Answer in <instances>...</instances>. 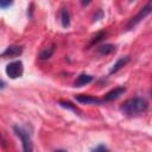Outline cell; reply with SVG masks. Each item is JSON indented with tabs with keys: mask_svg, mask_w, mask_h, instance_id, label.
Returning a JSON list of instances; mask_svg holds the SVG:
<instances>
[{
	"mask_svg": "<svg viewBox=\"0 0 152 152\" xmlns=\"http://www.w3.org/2000/svg\"><path fill=\"white\" fill-rule=\"evenodd\" d=\"M147 108V102L141 99V97H133L127 100L122 106H121V112L125 115L132 116V115H138L142 112H145Z\"/></svg>",
	"mask_w": 152,
	"mask_h": 152,
	"instance_id": "obj_1",
	"label": "cell"
},
{
	"mask_svg": "<svg viewBox=\"0 0 152 152\" xmlns=\"http://www.w3.org/2000/svg\"><path fill=\"white\" fill-rule=\"evenodd\" d=\"M152 12V1H148L129 21H128V24H127V26H126V28L127 30H132V28H134L141 20H144L150 13Z\"/></svg>",
	"mask_w": 152,
	"mask_h": 152,
	"instance_id": "obj_2",
	"label": "cell"
},
{
	"mask_svg": "<svg viewBox=\"0 0 152 152\" xmlns=\"http://www.w3.org/2000/svg\"><path fill=\"white\" fill-rule=\"evenodd\" d=\"M14 132H15V134L20 138V140H21L24 152H33L32 140H31V137H30V134L27 133V131L24 129L23 127L14 126Z\"/></svg>",
	"mask_w": 152,
	"mask_h": 152,
	"instance_id": "obj_3",
	"label": "cell"
},
{
	"mask_svg": "<svg viewBox=\"0 0 152 152\" xmlns=\"http://www.w3.org/2000/svg\"><path fill=\"white\" fill-rule=\"evenodd\" d=\"M23 72H24V66H23L21 61H14V62H11L6 65V74L12 80L21 77Z\"/></svg>",
	"mask_w": 152,
	"mask_h": 152,
	"instance_id": "obj_4",
	"label": "cell"
},
{
	"mask_svg": "<svg viewBox=\"0 0 152 152\" xmlns=\"http://www.w3.org/2000/svg\"><path fill=\"white\" fill-rule=\"evenodd\" d=\"M23 52V48L21 46H18V45H11L8 46L2 53L1 56L4 58H13V57H18L19 55H21Z\"/></svg>",
	"mask_w": 152,
	"mask_h": 152,
	"instance_id": "obj_5",
	"label": "cell"
},
{
	"mask_svg": "<svg viewBox=\"0 0 152 152\" xmlns=\"http://www.w3.org/2000/svg\"><path fill=\"white\" fill-rule=\"evenodd\" d=\"M76 101L81 102V103H86V104H100L102 102L101 99L99 97H95V96H91V95H76L75 96Z\"/></svg>",
	"mask_w": 152,
	"mask_h": 152,
	"instance_id": "obj_6",
	"label": "cell"
},
{
	"mask_svg": "<svg viewBox=\"0 0 152 152\" xmlns=\"http://www.w3.org/2000/svg\"><path fill=\"white\" fill-rule=\"evenodd\" d=\"M126 91V89L124 87H118V88H114L112 89L110 91H108L106 95H104V101H113V100H116L119 99L121 95H124V93Z\"/></svg>",
	"mask_w": 152,
	"mask_h": 152,
	"instance_id": "obj_7",
	"label": "cell"
},
{
	"mask_svg": "<svg viewBox=\"0 0 152 152\" xmlns=\"http://www.w3.org/2000/svg\"><path fill=\"white\" fill-rule=\"evenodd\" d=\"M128 62H129V58H128V57H121V58H119V59L113 64V66L110 68L109 74H115V72H118V71H119L120 69H122Z\"/></svg>",
	"mask_w": 152,
	"mask_h": 152,
	"instance_id": "obj_8",
	"label": "cell"
},
{
	"mask_svg": "<svg viewBox=\"0 0 152 152\" xmlns=\"http://www.w3.org/2000/svg\"><path fill=\"white\" fill-rule=\"evenodd\" d=\"M93 80H94V77H93L91 75L82 74V75H80V76L76 78V81H75V87H83V86L90 83Z\"/></svg>",
	"mask_w": 152,
	"mask_h": 152,
	"instance_id": "obj_9",
	"label": "cell"
},
{
	"mask_svg": "<svg viewBox=\"0 0 152 152\" xmlns=\"http://www.w3.org/2000/svg\"><path fill=\"white\" fill-rule=\"evenodd\" d=\"M114 51H115V46L112 45V44H104V45H100V46L97 48V52H99L100 55H103V56L110 55V53H113Z\"/></svg>",
	"mask_w": 152,
	"mask_h": 152,
	"instance_id": "obj_10",
	"label": "cell"
},
{
	"mask_svg": "<svg viewBox=\"0 0 152 152\" xmlns=\"http://www.w3.org/2000/svg\"><path fill=\"white\" fill-rule=\"evenodd\" d=\"M61 20H62L63 27H68L70 25V14H69V11L66 8L62 10V12H61Z\"/></svg>",
	"mask_w": 152,
	"mask_h": 152,
	"instance_id": "obj_11",
	"label": "cell"
},
{
	"mask_svg": "<svg viewBox=\"0 0 152 152\" xmlns=\"http://www.w3.org/2000/svg\"><path fill=\"white\" fill-rule=\"evenodd\" d=\"M53 51H55V46H53V45L50 46V48H46V49H44V50L40 52L39 58H40V59H49V58L52 56Z\"/></svg>",
	"mask_w": 152,
	"mask_h": 152,
	"instance_id": "obj_12",
	"label": "cell"
},
{
	"mask_svg": "<svg viewBox=\"0 0 152 152\" xmlns=\"http://www.w3.org/2000/svg\"><path fill=\"white\" fill-rule=\"evenodd\" d=\"M59 104H61L62 107H64V108H68V109H71V110H74V112H77V113H80L78 108H77L76 106H74L72 103L68 102V101H59Z\"/></svg>",
	"mask_w": 152,
	"mask_h": 152,
	"instance_id": "obj_13",
	"label": "cell"
},
{
	"mask_svg": "<svg viewBox=\"0 0 152 152\" xmlns=\"http://www.w3.org/2000/svg\"><path fill=\"white\" fill-rule=\"evenodd\" d=\"M106 37V32H99L93 39H91V42H90V45H93V44H96V43H99L100 40H102L103 38Z\"/></svg>",
	"mask_w": 152,
	"mask_h": 152,
	"instance_id": "obj_14",
	"label": "cell"
},
{
	"mask_svg": "<svg viewBox=\"0 0 152 152\" xmlns=\"http://www.w3.org/2000/svg\"><path fill=\"white\" fill-rule=\"evenodd\" d=\"M91 152H108V150H107L106 146H103V145H99V146L95 147Z\"/></svg>",
	"mask_w": 152,
	"mask_h": 152,
	"instance_id": "obj_15",
	"label": "cell"
},
{
	"mask_svg": "<svg viewBox=\"0 0 152 152\" xmlns=\"http://www.w3.org/2000/svg\"><path fill=\"white\" fill-rule=\"evenodd\" d=\"M11 5H12V1H0V7L4 8V10L8 6H11Z\"/></svg>",
	"mask_w": 152,
	"mask_h": 152,
	"instance_id": "obj_16",
	"label": "cell"
},
{
	"mask_svg": "<svg viewBox=\"0 0 152 152\" xmlns=\"http://www.w3.org/2000/svg\"><path fill=\"white\" fill-rule=\"evenodd\" d=\"M56 152H66V151H63V150H58V151H56Z\"/></svg>",
	"mask_w": 152,
	"mask_h": 152,
	"instance_id": "obj_17",
	"label": "cell"
},
{
	"mask_svg": "<svg viewBox=\"0 0 152 152\" xmlns=\"http://www.w3.org/2000/svg\"><path fill=\"white\" fill-rule=\"evenodd\" d=\"M151 96H152V91H151Z\"/></svg>",
	"mask_w": 152,
	"mask_h": 152,
	"instance_id": "obj_18",
	"label": "cell"
}]
</instances>
